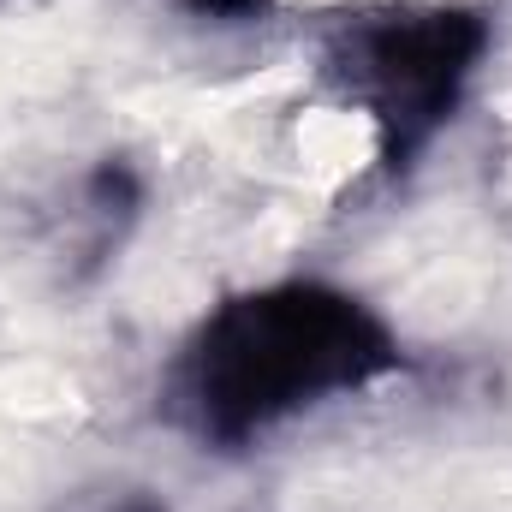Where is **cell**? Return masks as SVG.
Masks as SVG:
<instances>
[{"label": "cell", "instance_id": "277c9868", "mask_svg": "<svg viewBox=\"0 0 512 512\" xmlns=\"http://www.w3.org/2000/svg\"><path fill=\"white\" fill-rule=\"evenodd\" d=\"M48 512H173V507L149 483H84V489H66Z\"/></svg>", "mask_w": 512, "mask_h": 512}, {"label": "cell", "instance_id": "5b68a950", "mask_svg": "<svg viewBox=\"0 0 512 512\" xmlns=\"http://www.w3.org/2000/svg\"><path fill=\"white\" fill-rule=\"evenodd\" d=\"M173 6L197 24H245L262 12V0H173Z\"/></svg>", "mask_w": 512, "mask_h": 512}, {"label": "cell", "instance_id": "3957f363", "mask_svg": "<svg viewBox=\"0 0 512 512\" xmlns=\"http://www.w3.org/2000/svg\"><path fill=\"white\" fill-rule=\"evenodd\" d=\"M143 191H149V185H143V173L131 167L126 155H102V161L84 173V191H78V197H84V221L102 233V245H108V239L120 245V233H126L131 221H137V209H143Z\"/></svg>", "mask_w": 512, "mask_h": 512}, {"label": "cell", "instance_id": "7a4b0ae2", "mask_svg": "<svg viewBox=\"0 0 512 512\" xmlns=\"http://www.w3.org/2000/svg\"><path fill=\"white\" fill-rule=\"evenodd\" d=\"M495 54V18L471 0H358L316 30V84L370 126L382 179H411L465 114Z\"/></svg>", "mask_w": 512, "mask_h": 512}, {"label": "cell", "instance_id": "6da1fadb", "mask_svg": "<svg viewBox=\"0 0 512 512\" xmlns=\"http://www.w3.org/2000/svg\"><path fill=\"white\" fill-rule=\"evenodd\" d=\"M405 370V334L382 304L328 274H280L215 298L179 334L155 376V417L197 453L239 459Z\"/></svg>", "mask_w": 512, "mask_h": 512}]
</instances>
